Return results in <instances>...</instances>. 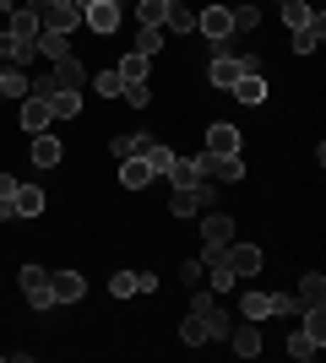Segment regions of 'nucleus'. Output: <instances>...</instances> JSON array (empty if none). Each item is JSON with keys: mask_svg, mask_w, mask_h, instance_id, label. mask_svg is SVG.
I'll return each mask as SVG.
<instances>
[{"mask_svg": "<svg viewBox=\"0 0 326 363\" xmlns=\"http://www.w3.org/2000/svg\"><path fill=\"white\" fill-rule=\"evenodd\" d=\"M229 22H234V33H250L261 22V11H256V6H229Z\"/></svg>", "mask_w": 326, "mask_h": 363, "instance_id": "38", "label": "nucleus"}, {"mask_svg": "<svg viewBox=\"0 0 326 363\" xmlns=\"http://www.w3.org/2000/svg\"><path fill=\"white\" fill-rule=\"evenodd\" d=\"M49 293H55V303H77L87 293V277L82 272H49Z\"/></svg>", "mask_w": 326, "mask_h": 363, "instance_id": "9", "label": "nucleus"}, {"mask_svg": "<svg viewBox=\"0 0 326 363\" xmlns=\"http://www.w3.org/2000/svg\"><path fill=\"white\" fill-rule=\"evenodd\" d=\"M321 38H326V16H310L305 28H294V55H315Z\"/></svg>", "mask_w": 326, "mask_h": 363, "instance_id": "17", "label": "nucleus"}, {"mask_svg": "<svg viewBox=\"0 0 326 363\" xmlns=\"http://www.w3.org/2000/svg\"><path fill=\"white\" fill-rule=\"evenodd\" d=\"M33 55H38V44H28V38H11V33H0V65H28Z\"/></svg>", "mask_w": 326, "mask_h": 363, "instance_id": "15", "label": "nucleus"}, {"mask_svg": "<svg viewBox=\"0 0 326 363\" xmlns=\"http://www.w3.org/2000/svg\"><path fill=\"white\" fill-rule=\"evenodd\" d=\"M49 114H55V120H77L82 114V92L77 87H55L49 92Z\"/></svg>", "mask_w": 326, "mask_h": 363, "instance_id": "14", "label": "nucleus"}, {"mask_svg": "<svg viewBox=\"0 0 326 363\" xmlns=\"http://www.w3.org/2000/svg\"><path fill=\"white\" fill-rule=\"evenodd\" d=\"M0 87H6V65H0Z\"/></svg>", "mask_w": 326, "mask_h": 363, "instance_id": "44", "label": "nucleus"}, {"mask_svg": "<svg viewBox=\"0 0 326 363\" xmlns=\"http://www.w3.org/2000/svg\"><path fill=\"white\" fill-rule=\"evenodd\" d=\"M109 293L114 298H136V272H114L109 277Z\"/></svg>", "mask_w": 326, "mask_h": 363, "instance_id": "40", "label": "nucleus"}, {"mask_svg": "<svg viewBox=\"0 0 326 363\" xmlns=\"http://www.w3.org/2000/svg\"><path fill=\"white\" fill-rule=\"evenodd\" d=\"M207 277H212V293H229L234 282H239V277L229 272V255H223V260H212V266H207Z\"/></svg>", "mask_w": 326, "mask_h": 363, "instance_id": "34", "label": "nucleus"}, {"mask_svg": "<svg viewBox=\"0 0 326 363\" xmlns=\"http://www.w3.org/2000/svg\"><path fill=\"white\" fill-rule=\"evenodd\" d=\"M49 82H55V87H87V71H82V60L77 55H60V60H49Z\"/></svg>", "mask_w": 326, "mask_h": 363, "instance_id": "8", "label": "nucleus"}, {"mask_svg": "<svg viewBox=\"0 0 326 363\" xmlns=\"http://www.w3.org/2000/svg\"><path fill=\"white\" fill-rule=\"evenodd\" d=\"M120 184L125 190H147V184H153V168L141 163V157H120Z\"/></svg>", "mask_w": 326, "mask_h": 363, "instance_id": "18", "label": "nucleus"}, {"mask_svg": "<svg viewBox=\"0 0 326 363\" xmlns=\"http://www.w3.org/2000/svg\"><path fill=\"white\" fill-rule=\"evenodd\" d=\"M82 28H93L98 38H109V33L120 28V0H87L82 6Z\"/></svg>", "mask_w": 326, "mask_h": 363, "instance_id": "4", "label": "nucleus"}, {"mask_svg": "<svg viewBox=\"0 0 326 363\" xmlns=\"http://www.w3.org/2000/svg\"><path fill=\"white\" fill-rule=\"evenodd\" d=\"M33 44H38V55H44V60H60V55H71V38H65V33H38Z\"/></svg>", "mask_w": 326, "mask_h": 363, "instance_id": "27", "label": "nucleus"}, {"mask_svg": "<svg viewBox=\"0 0 326 363\" xmlns=\"http://www.w3.org/2000/svg\"><path fill=\"white\" fill-rule=\"evenodd\" d=\"M190 163H196V174H202V179H245V157H239V152H202V157H190Z\"/></svg>", "mask_w": 326, "mask_h": 363, "instance_id": "2", "label": "nucleus"}, {"mask_svg": "<svg viewBox=\"0 0 326 363\" xmlns=\"http://www.w3.org/2000/svg\"><path fill=\"white\" fill-rule=\"evenodd\" d=\"M239 309H245V320H256V325H261V320L272 315V293H245V298H239Z\"/></svg>", "mask_w": 326, "mask_h": 363, "instance_id": "28", "label": "nucleus"}, {"mask_svg": "<svg viewBox=\"0 0 326 363\" xmlns=\"http://www.w3.org/2000/svg\"><path fill=\"white\" fill-rule=\"evenodd\" d=\"M174 157H180V152H174V147H163V141H153V147L141 152V163L153 168V179H158V174H169V163H174Z\"/></svg>", "mask_w": 326, "mask_h": 363, "instance_id": "26", "label": "nucleus"}, {"mask_svg": "<svg viewBox=\"0 0 326 363\" xmlns=\"http://www.w3.org/2000/svg\"><path fill=\"white\" fill-rule=\"evenodd\" d=\"M239 76H245V55H229V49H217V55H212V65H207V82L229 92L234 82H239Z\"/></svg>", "mask_w": 326, "mask_h": 363, "instance_id": "6", "label": "nucleus"}, {"mask_svg": "<svg viewBox=\"0 0 326 363\" xmlns=\"http://www.w3.org/2000/svg\"><path fill=\"white\" fill-rule=\"evenodd\" d=\"M93 87H98V98H120L125 82H120V71H98V76H93Z\"/></svg>", "mask_w": 326, "mask_h": 363, "instance_id": "41", "label": "nucleus"}, {"mask_svg": "<svg viewBox=\"0 0 326 363\" xmlns=\"http://www.w3.org/2000/svg\"><path fill=\"white\" fill-rule=\"evenodd\" d=\"M16 120H22V130H33V136H38V130H49V125H55V114H49V104L38 98V92H28V98H22V114H16Z\"/></svg>", "mask_w": 326, "mask_h": 363, "instance_id": "10", "label": "nucleus"}, {"mask_svg": "<svg viewBox=\"0 0 326 363\" xmlns=\"http://www.w3.org/2000/svg\"><path fill=\"white\" fill-rule=\"evenodd\" d=\"M131 49H136V55H147V60H153L158 49H163V28H136V44H131Z\"/></svg>", "mask_w": 326, "mask_h": 363, "instance_id": "32", "label": "nucleus"}, {"mask_svg": "<svg viewBox=\"0 0 326 363\" xmlns=\"http://www.w3.org/2000/svg\"><path fill=\"white\" fill-rule=\"evenodd\" d=\"M234 352H239V358H256V352H261V331H256V320L234 325Z\"/></svg>", "mask_w": 326, "mask_h": 363, "instance_id": "23", "label": "nucleus"}, {"mask_svg": "<svg viewBox=\"0 0 326 363\" xmlns=\"http://www.w3.org/2000/svg\"><path fill=\"white\" fill-rule=\"evenodd\" d=\"M321 298H326V277L305 272V277H299V303H321Z\"/></svg>", "mask_w": 326, "mask_h": 363, "instance_id": "30", "label": "nucleus"}, {"mask_svg": "<svg viewBox=\"0 0 326 363\" xmlns=\"http://www.w3.org/2000/svg\"><path fill=\"white\" fill-rule=\"evenodd\" d=\"M44 212V190L38 184H16V217H38Z\"/></svg>", "mask_w": 326, "mask_h": 363, "instance_id": "25", "label": "nucleus"}, {"mask_svg": "<svg viewBox=\"0 0 326 363\" xmlns=\"http://www.w3.org/2000/svg\"><path fill=\"white\" fill-rule=\"evenodd\" d=\"M223 255H229V272H234V277H256V272L266 266V255L256 250V244H229Z\"/></svg>", "mask_w": 326, "mask_h": 363, "instance_id": "7", "label": "nucleus"}, {"mask_svg": "<svg viewBox=\"0 0 326 363\" xmlns=\"http://www.w3.org/2000/svg\"><path fill=\"white\" fill-rule=\"evenodd\" d=\"M16 282H22V293H28L33 309H55V293H49V272H44V266H22Z\"/></svg>", "mask_w": 326, "mask_h": 363, "instance_id": "5", "label": "nucleus"}, {"mask_svg": "<svg viewBox=\"0 0 326 363\" xmlns=\"http://www.w3.org/2000/svg\"><path fill=\"white\" fill-rule=\"evenodd\" d=\"M196 33H202V38H212V49H229V33H234V22H229V6L217 0V6L196 11Z\"/></svg>", "mask_w": 326, "mask_h": 363, "instance_id": "3", "label": "nucleus"}, {"mask_svg": "<svg viewBox=\"0 0 326 363\" xmlns=\"http://www.w3.org/2000/svg\"><path fill=\"white\" fill-rule=\"evenodd\" d=\"M28 92H33V76L22 71V65H6V87H0V98H16V104H22Z\"/></svg>", "mask_w": 326, "mask_h": 363, "instance_id": "24", "label": "nucleus"}, {"mask_svg": "<svg viewBox=\"0 0 326 363\" xmlns=\"http://www.w3.org/2000/svg\"><path fill=\"white\" fill-rule=\"evenodd\" d=\"M163 179H174V190H180V184H196V179H202V174H196V163H190V157H174Z\"/></svg>", "mask_w": 326, "mask_h": 363, "instance_id": "33", "label": "nucleus"}, {"mask_svg": "<svg viewBox=\"0 0 326 363\" xmlns=\"http://www.w3.org/2000/svg\"><path fill=\"white\" fill-rule=\"evenodd\" d=\"M207 206H217V179L180 184V190L169 196V217H196V212H207Z\"/></svg>", "mask_w": 326, "mask_h": 363, "instance_id": "1", "label": "nucleus"}, {"mask_svg": "<svg viewBox=\"0 0 326 363\" xmlns=\"http://www.w3.org/2000/svg\"><path fill=\"white\" fill-rule=\"evenodd\" d=\"M109 147H114V157H141V152L153 147V136H131V130H125V136H114Z\"/></svg>", "mask_w": 326, "mask_h": 363, "instance_id": "29", "label": "nucleus"}, {"mask_svg": "<svg viewBox=\"0 0 326 363\" xmlns=\"http://www.w3.org/2000/svg\"><path fill=\"white\" fill-rule=\"evenodd\" d=\"M6 11H11V22H6L11 38H28V44H33V38L44 33V28H38V11H28V6H6Z\"/></svg>", "mask_w": 326, "mask_h": 363, "instance_id": "12", "label": "nucleus"}, {"mask_svg": "<svg viewBox=\"0 0 326 363\" xmlns=\"http://www.w3.org/2000/svg\"><path fill=\"white\" fill-rule=\"evenodd\" d=\"M294 309H299L294 293H272V315H294Z\"/></svg>", "mask_w": 326, "mask_h": 363, "instance_id": "42", "label": "nucleus"}, {"mask_svg": "<svg viewBox=\"0 0 326 363\" xmlns=\"http://www.w3.org/2000/svg\"><path fill=\"white\" fill-rule=\"evenodd\" d=\"M305 309V320H299V331L310 336L315 347H326V303H299Z\"/></svg>", "mask_w": 326, "mask_h": 363, "instance_id": "16", "label": "nucleus"}, {"mask_svg": "<svg viewBox=\"0 0 326 363\" xmlns=\"http://www.w3.org/2000/svg\"><path fill=\"white\" fill-rule=\"evenodd\" d=\"M114 71H120V82H147V71H153V60H147V55H136V49H125Z\"/></svg>", "mask_w": 326, "mask_h": 363, "instance_id": "22", "label": "nucleus"}, {"mask_svg": "<svg viewBox=\"0 0 326 363\" xmlns=\"http://www.w3.org/2000/svg\"><path fill=\"white\" fill-rule=\"evenodd\" d=\"M283 347L294 352V358H299V363H310V358H315V352H321V347H315V342H310V336H305V331H294V336H288V342H283Z\"/></svg>", "mask_w": 326, "mask_h": 363, "instance_id": "39", "label": "nucleus"}, {"mask_svg": "<svg viewBox=\"0 0 326 363\" xmlns=\"http://www.w3.org/2000/svg\"><path fill=\"white\" fill-rule=\"evenodd\" d=\"M278 6H283V0H278Z\"/></svg>", "mask_w": 326, "mask_h": 363, "instance_id": "45", "label": "nucleus"}, {"mask_svg": "<svg viewBox=\"0 0 326 363\" xmlns=\"http://www.w3.org/2000/svg\"><path fill=\"white\" fill-rule=\"evenodd\" d=\"M136 28H163V0H141L136 6Z\"/></svg>", "mask_w": 326, "mask_h": 363, "instance_id": "35", "label": "nucleus"}, {"mask_svg": "<svg viewBox=\"0 0 326 363\" xmlns=\"http://www.w3.org/2000/svg\"><path fill=\"white\" fill-rule=\"evenodd\" d=\"M234 98H239V104H250V108H256V104H266V76H239V82H234Z\"/></svg>", "mask_w": 326, "mask_h": 363, "instance_id": "20", "label": "nucleus"}, {"mask_svg": "<svg viewBox=\"0 0 326 363\" xmlns=\"http://www.w3.org/2000/svg\"><path fill=\"white\" fill-rule=\"evenodd\" d=\"M278 11H283V22H288V33H294V28H305V22H310V0H283V6H278Z\"/></svg>", "mask_w": 326, "mask_h": 363, "instance_id": "31", "label": "nucleus"}, {"mask_svg": "<svg viewBox=\"0 0 326 363\" xmlns=\"http://www.w3.org/2000/svg\"><path fill=\"white\" fill-rule=\"evenodd\" d=\"M0 217H6V223L16 217V179L11 174H0Z\"/></svg>", "mask_w": 326, "mask_h": 363, "instance_id": "37", "label": "nucleus"}, {"mask_svg": "<svg viewBox=\"0 0 326 363\" xmlns=\"http://www.w3.org/2000/svg\"><path fill=\"white\" fill-rule=\"evenodd\" d=\"M180 342H185V347H207V342H212V336H207V320L196 315V309H185V320H180Z\"/></svg>", "mask_w": 326, "mask_h": 363, "instance_id": "21", "label": "nucleus"}, {"mask_svg": "<svg viewBox=\"0 0 326 363\" xmlns=\"http://www.w3.org/2000/svg\"><path fill=\"white\" fill-rule=\"evenodd\" d=\"M60 157H65V147L49 136V130H38V136H33V168H60Z\"/></svg>", "mask_w": 326, "mask_h": 363, "instance_id": "13", "label": "nucleus"}, {"mask_svg": "<svg viewBox=\"0 0 326 363\" xmlns=\"http://www.w3.org/2000/svg\"><path fill=\"white\" fill-rule=\"evenodd\" d=\"M180 282H185V288H196V282H202V260H185V266H180Z\"/></svg>", "mask_w": 326, "mask_h": 363, "instance_id": "43", "label": "nucleus"}, {"mask_svg": "<svg viewBox=\"0 0 326 363\" xmlns=\"http://www.w3.org/2000/svg\"><path fill=\"white\" fill-rule=\"evenodd\" d=\"M207 152H239V130H234L229 120L207 125Z\"/></svg>", "mask_w": 326, "mask_h": 363, "instance_id": "19", "label": "nucleus"}, {"mask_svg": "<svg viewBox=\"0 0 326 363\" xmlns=\"http://www.w3.org/2000/svg\"><path fill=\"white\" fill-rule=\"evenodd\" d=\"M120 98H125L131 108H147V104H153V87H147V82H125Z\"/></svg>", "mask_w": 326, "mask_h": 363, "instance_id": "36", "label": "nucleus"}, {"mask_svg": "<svg viewBox=\"0 0 326 363\" xmlns=\"http://www.w3.org/2000/svg\"><path fill=\"white\" fill-rule=\"evenodd\" d=\"M202 244H234V217L207 206V217H202Z\"/></svg>", "mask_w": 326, "mask_h": 363, "instance_id": "11", "label": "nucleus"}]
</instances>
